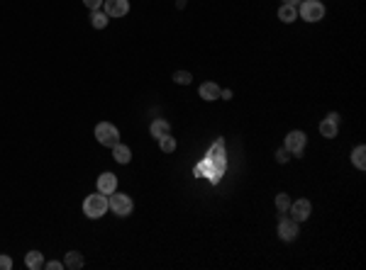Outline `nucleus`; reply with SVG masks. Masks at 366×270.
<instances>
[{
	"label": "nucleus",
	"instance_id": "nucleus-1",
	"mask_svg": "<svg viewBox=\"0 0 366 270\" xmlns=\"http://www.w3.org/2000/svg\"><path fill=\"white\" fill-rule=\"evenodd\" d=\"M227 168V156H225V139L220 136L215 144L210 146V151H208V156L203 158V161L198 163L196 168H193V176L196 178H208L212 185H217L220 183V178H222V173H225Z\"/></svg>",
	"mask_w": 366,
	"mask_h": 270
},
{
	"label": "nucleus",
	"instance_id": "nucleus-2",
	"mask_svg": "<svg viewBox=\"0 0 366 270\" xmlns=\"http://www.w3.org/2000/svg\"><path fill=\"white\" fill-rule=\"evenodd\" d=\"M110 207H108V195L103 192H96V195H88L83 202V214L88 219H100Z\"/></svg>",
	"mask_w": 366,
	"mask_h": 270
},
{
	"label": "nucleus",
	"instance_id": "nucleus-3",
	"mask_svg": "<svg viewBox=\"0 0 366 270\" xmlns=\"http://www.w3.org/2000/svg\"><path fill=\"white\" fill-rule=\"evenodd\" d=\"M96 139H98V144L113 149L115 144L120 141V129L115 127L113 122H100V124H96Z\"/></svg>",
	"mask_w": 366,
	"mask_h": 270
},
{
	"label": "nucleus",
	"instance_id": "nucleus-4",
	"mask_svg": "<svg viewBox=\"0 0 366 270\" xmlns=\"http://www.w3.org/2000/svg\"><path fill=\"white\" fill-rule=\"evenodd\" d=\"M108 207H110L117 217H129L132 214V209H134V202H132V197L120 195V192L115 190L113 195H108Z\"/></svg>",
	"mask_w": 366,
	"mask_h": 270
},
{
	"label": "nucleus",
	"instance_id": "nucleus-5",
	"mask_svg": "<svg viewBox=\"0 0 366 270\" xmlns=\"http://www.w3.org/2000/svg\"><path fill=\"white\" fill-rule=\"evenodd\" d=\"M298 15L305 20V22H320L325 17V5L320 0H303V5H300V10Z\"/></svg>",
	"mask_w": 366,
	"mask_h": 270
},
{
	"label": "nucleus",
	"instance_id": "nucleus-6",
	"mask_svg": "<svg viewBox=\"0 0 366 270\" xmlns=\"http://www.w3.org/2000/svg\"><path fill=\"white\" fill-rule=\"evenodd\" d=\"M305 134L300 132V129H296V132H288L286 134V144H283V149L288 151V153H293L296 158H300L303 156V149H305Z\"/></svg>",
	"mask_w": 366,
	"mask_h": 270
},
{
	"label": "nucleus",
	"instance_id": "nucleus-7",
	"mask_svg": "<svg viewBox=\"0 0 366 270\" xmlns=\"http://www.w3.org/2000/svg\"><path fill=\"white\" fill-rule=\"evenodd\" d=\"M103 8L108 17H125L129 13V3L127 0H103Z\"/></svg>",
	"mask_w": 366,
	"mask_h": 270
},
{
	"label": "nucleus",
	"instance_id": "nucleus-8",
	"mask_svg": "<svg viewBox=\"0 0 366 270\" xmlns=\"http://www.w3.org/2000/svg\"><path fill=\"white\" fill-rule=\"evenodd\" d=\"M279 236H281L283 241H296L298 239V222L296 219H281L279 222Z\"/></svg>",
	"mask_w": 366,
	"mask_h": 270
},
{
	"label": "nucleus",
	"instance_id": "nucleus-9",
	"mask_svg": "<svg viewBox=\"0 0 366 270\" xmlns=\"http://www.w3.org/2000/svg\"><path fill=\"white\" fill-rule=\"evenodd\" d=\"M288 212H291V219H296V222H305L312 212V207H310L308 200H296V202H291L288 207Z\"/></svg>",
	"mask_w": 366,
	"mask_h": 270
},
{
	"label": "nucleus",
	"instance_id": "nucleus-10",
	"mask_svg": "<svg viewBox=\"0 0 366 270\" xmlns=\"http://www.w3.org/2000/svg\"><path fill=\"white\" fill-rule=\"evenodd\" d=\"M115 190H117V176H115V173H103V176H98V192L113 195Z\"/></svg>",
	"mask_w": 366,
	"mask_h": 270
},
{
	"label": "nucleus",
	"instance_id": "nucleus-11",
	"mask_svg": "<svg viewBox=\"0 0 366 270\" xmlns=\"http://www.w3.org/2000/svg\"><path fill=\"white\" fill-rule=\"evenodd\" d=\"M198 93H200V97H203V100L212 102V100H217V97H220V85H215L212 81H208V83H203V85H200V90H198Z\"/></svg>",
	"mask_w": 366,
	"mask_h": 270
},
{
	"label": "nucleus",
	"instance_id": "nucleus-12",
	"mask_svg": "<svg viewBox=\"0 0 366 270\" xmlns=\"http://www.w3.org/2000/svg\"><path fill=\"white\" fill-rule=\"evenodd\" d=\"M149 132H152V136L159 141L161 136H169L171 134V124L166 120H154V122H152V127H149Z\"/></svg>",
	"mask_w": 366,
	"mask_h": 270
},
{
	"label": "nucleus",
	"instance_id": "nucleus-13",
	"mask_svg": "<svg viewBox=\"0 0 366 270\" xmlns=\"http://www.w3.org/2000/svg\"><path fill=\"white\" fill-rule=\"evenodd\" d=\"M113 158L117 163H122V166H125V163L132 161V151H129V146H125V144H120V141H117V144L113 146Z\"/></svg>",
	"mask_w": 366,
	"mask_h": 270
},
{
	"label": "nucleus",
	"instance_id": "nucleus-14",
	"mask_svg": "<svg viewBox=\"0 0 366 270\" xmlns=\"http://www.w3.org/2000/svg\"><path fill=\"white\" fill-rule=\"evenodd\" d=\"M83 256L78 253V251H69L66 253V260H64V268H69V270H81L83 268Z\"/></svg>",
	"mask_w": 366,
	"mask_h": 270
},
{
	"label": "nucleus",
	"instance_id": "nucleus-15",
	"mask_svg": "<svg viewBox=\"0 0 366 270\" xmlns=\"http://www.w3.org/2000/svg\"><path fill=\"white\" fill-rule=\"evenodd\" d=\"M25 265L29 270H42L44 268V256L39 251H29L27 256H25Z\"/></svg>",
	"mask_w": 366,
	"mask_h": 270
},
{
	"label": "nucleus",
	"instance_id": "nucleus-16",
	"mask_svg": "<svg viewBox=\"0 0 366 270\" xmlns=\"http://www.w3.org/2000/svg\"><path fill=\"white\" fill-rule=\"evenodd\" d=\"M352 163L359 168V171H364L366 168V146L364 144H359V146L352 151Z\"/></svg>",
	"mask_w": 366,
	"mask_h": 270
},
{
	"label": "nucleus",
	"instance_id": "nucleus-17",
	"mask_svg": "<svg viewBox=\"0 0 366 270\" xmlns=\"http://www.w3.org/2000/svg\"><path fill=\"white\" fill-rule=\"evenodd\" d=\"M296 17H298L296 5H281V8H279V20H281V22H293Z\"/></svg>",
	"mask_w": 366,
	"mask_h": 270
},
{
	"label": "nucleus",
	"instance_id": "nucleus-18",
	"mask_svg": "<svg viewBox=\"0 0 366 270\" xmlns=\"http://www.w3.org/2000/svg\"><path fill=\"white\" fill-rule=\"evenodd\" d=\"M320 134H323L325 139H335V136H337V122H332L330 117L325 122H320Z\"/></svg>",
	"mask_w": 366,
	"mask_h": 270
},
{
	"label": "nucleus",
	"instance_id": "nucleus-19",
	"mask_svg": "<svg viewBox=\"0 0 366 270\" xmlns=\"http://www.w3.org/2000/svg\"><path fill=\"white\" fill-rule=\"evenodd\" d=\"M108 20H110V17H108L105 13H100V10H90V25H93L96 29H105L108 27Z\"/></svg>",
	"mask_w": 366,
	"mask_h": 270
},
{
	"label": "nucleus",
	"instance_id": "nucleus-20",
	"mask_svg": "<svg viewBox=\"0 0 366 270\" xmlns=\"http://www.w3.org/2000/svg\"><path fill=\"white\" fill-rule=\"evenodd\" d=\"M159 146H161V151H164V153H173V151H176V136H161V139H159Z\"/></svg>",
	"mask_w": 366,
	"mask_h": 270
},
{
	"label": "nucleus",
	"instance_id": "nucleus-21",
	"mask_svg": "<svg viewBox=\"0 0 366 270\" xmlns=\"http://www.w3.org/2000/svg\"><path fill=\"white\" fill-rule=\"evenodd\" d=\"M173 81L178 83V85H191V83H193V76H191L188 71H176V73H173Z\"/></svg>",
	"mask_w": 366,
	"mask_h": 270
},
{
	"label": "nucleus",
	"instance_id": "nucleus-22",
	"mask_svg": "<svg viewBox=\"0 0 366 270\" xmlns=\"http://www.w3.org/2000/svg\"><path fill=\"white\" fill-rule=\"evenodd\" d=\"M276 207H279V212H288V207H291V197L281 192L279 197H276Z\"/></svg>",
	"mask_w": 366,
	"mask_h": 270
},
{
	"label": "nucleus",
	"instance_id": "nucleus-23",
	"mask_svg": "<svg viewBox=\"0 0 366 270\" xmlns=\"http://www.w3.org/2000/svg\"><path fill=\"white\" fill-rule=\"evenodd\" d=\"M10 268H13V258L0 253V270H10Z\"/></svg>",
	"mask_w": 366,
	"mask_h": 270
},
{
	"label": "nucleus",
	"instance_id": "nucleus-24",
	"mask_svg": "<svg viewBox=\"0 0 366 270\" xmlns=\"http://www.w3.org/2000/svg\"><path fill=\"white\" fill-rule=\"evenodd\" d=\"M83 5L88 10H100V5H103V0H83Z\"/></svg>",
	"mask_w": 366,
	"mask_h": 270
},
{
	"label": "nucleus",
	"instance_id": "nucleus-25",
	"mask_svg": "<svg viewBox=\"0 0 366 270\" xmlns=\"http://www.w3.org/2000/svg\"><path fill=\"white\" fill-rule=\"evenodd\" d=\"M276 158H279V163H288V158H291V153L286 149H279V153H276Z\"/></svg>",
	"mask_w": 366,
	"mask_h": 270
},
{
	"label": "nucleus",
	"instance_id": "nucleus-26",
	"mask_svg": "<svg viewBox=\"0 0 366 270\" xmlns=\"http://www.w3.org/2000/svg\"><path fill=\"white\" fill-rule=\"evenodd\" d=\"M44 268L47 270H61L64 268V263H59V260H49V263H44Z\"/></svg>",
	"mask_w": 366,
	"mask_h": 270
},
{
	"label": "nucleus",
	"instance_id": "nucleus-27",
	"mask_svg": "<svg viewBox=\"0 0 366 270\" xmlns=\"http://www.w3.org/2000/svg\"><path fill=\"white\" fill-rule=\"evenodd\" d=\"M220 97L222 100H232V90H220Z\"/></svg>",
	"mask_w": 366,
	"mask_h": 270
},
{
	"label": "nucleus",
	"instance_id": "nucleus-28",
	"mask_svg": "<svg viewBox=\"0 0 366 270\" xmlns=\"http://www.w3.org/2000/svg\"><path fill=\"white\" fill-rule=\"evenodd\" d=\"M176 8L181 10V8H186V0H176Z\"/></svg>",
	"mask_w": 366,
	"mask_h": 270
},
{
	"label": "nucleus",
	"instance_id": "nucleus-29",
	"mask_svg": "<svg viewBox=\"0 0 366 270\" xmlns=\"http://www.w3.org/2000/svg\"><path fill=\"white\" fill-rule=\"evenodd\" d=\"M283 5H298V0H283Z\"/></svg>",
	"mask_w": 366,
	"mask_h": 270
}]
</instances>
